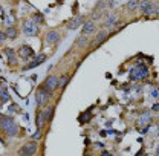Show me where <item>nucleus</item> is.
<instances>
[{"label": "nucleus", "instance_id": "obj_4", "mask_svg": "<svg viewBox=\"0 0 159 156\" xmlns=\"http://www.w3.org/2000/svg\"><path fill=\"white\" fill-rule=\"evenodd\" d=\"M49 98H51V92H47L44 87H41V89L37 90V104L40 107H43L49 101Z\"/></svg>", "mask_w": 159, "mask_h": 156}, {"label": "nucleus", "instance_id": "obj_11", "mask_svg": "<svg viewBox=\"0 0 159 156\" xmlns=\"http://www.w3.org/2000/svg\"><path fill=\"white\" fill-rule=\"evenodd\" d=\"M81 22H83V17L78 15V17H75L74 20H71V22L67 23V28H69V29H77L80 25H81Z\"/></svg>", "mask_w": 159, "mask_h": 156}, {"label": "nucleus", "instance_id": "obj_26", "mask_svg": "<svg viewBox=\"0 0 159 156\" xmlns=\"http://www.w3.org/2000/svg\"><path fill=\"white\" fill-rule=\"evenodd\" d=\"M6 39V34H5V32H3V34H0V40H5Z\"/></svg>", "mask_w": 159, "mask_h": 156}, {"label": "nucleus", "instance_id": "obj_8", "mask_svg": "<svg viewBox=\"0 0 159 156\" xmlns=\"http://www.w3.org/2000/svg\"><path fill=\"white\" fill-rule=\"evenodd\" d=\"M139 6H141V11H142L145 15H150V14L153 12V3H150V2H141Z\"/></svg>", "mask_w": 159, "mask_h": 156}, {"label": "nucleus", "instance_id": "obj_6", "mask_svg": "<svg viewBox=\"0 0 159 156\" xmlns=\"http://www.w3.org/2000/svg\"><path fill=\"white\" fill-rule=\"evenodd\" d=\"M47 92H54L57 87H58V80H57V77H54V75H51V77H47V80L44 81V86H43Z\"/></svg>", "mask_w": 159, "mask_h": 156}, {"label": "nucleus", "instance_id": "obj_1", "mask_svg": "<svg viewBox=\"0 0 159 156\" xmlns=\"http://www.w3.org/2000/svg\"><path fill=\"white\" fill-rule=\"evenodd\" d=\"M2 129H3L5 133L9 135V136H15L17 132H18V127H17V124L14 122V119L6 117V115L2 117Z\"/></svg>", "mask_w": 159, "mask_h": 156}, {"label": "nucleus", "instance_id": "obj_5", "mask_svg": "<svg viewBox=\"0 0 159 156\" xmlns=\"http://www.w3.org/2000/svg\"><path fill=\"white\" fill-rule=\"evenodd\" d=\"M37 31H39V26H37V23L34 22V20H28L25 25H23V32H25V35H35L37 34Z\"/></svg>", "mask_w": 159, "mask_h": 156}, {"label": "nucleus", "instance_id": "obj_18", "mask_svg": "<svg viewBox=\"0 0 159 156\" xmlns=\"http://www.w3.org/2000/svg\"><path fill=\"white\" fill-rule=\"evenodd\" d=\"M46 122V119H44V113L43 112H40L39 115H37V125H39V129Z\"/></svg>", "mask_w": 159, "mask_h": 156}, {"label": "nucleus", "instance_id": "obj_19", "mask_svg": "<svg viewBox=\"0 0 159 156\" xmlns=\"http://www.w3.org/2000/svg\"><path fill=\"white\" fill-rule=\"evenodd\" d=\"M67 81H69V75H64V77H61L60 80H58V87H64L66 84H67Z\"/></svg>", "mask_w": 159, "mask_h": 156}, {"label": "nucleus", "instance_id": "obj_16", "mask_svg": "<svg viewBox=\"0 0 159 156\" xmlns=\"http://www.w3.org/2000/svg\"><path fill=\"white\" fill-rule=\"evenodd\" d=\"M5 34H6V37H9V39H15V37H17V31H15L14 28H11V26L6 29Z\"/></svg>", "mask_w": 159, "mask_h": 156}, {"label": "nucleus", "instance_id": "obj_25", "mask_svg": "<svg viewBox=\"0 0 159 156\" xmlns=\"http://www.w3.org/2000/svg\"><path fill=\"white\" fill-rule=\"evenodd\" d=\"M39 138H41V132H40V129H39V132L34 135V139H39Z\"/></svg>", "mask_w": 159, "mask_h": 156}, {"label": "nucleus", "instance_id": "obj_15", "mask_svg": "<svg viewBox=\"0 0 159 156\" xmlns=\"http://www.w3.org/2000/svg\"><path fill=\"white\" fill-rule=\"evenodd\" d=\"M116 20H118V17H116L115 14H113V15H110V17L106 20V26H109V28H110V26H113V25L116 23Z\"/></svg>", "mask_w": 159, "mask_h": 156}, {"label": "nucleus", "instance_id": "obj_21", "mask_svg": "<svg viewBox=\"0 0 159 156\" xmlns=\"http://www.w3.org/2000/svg\"><path fill=\"white\" fill-rule=\"evenodd\" d=\"M106 39H107V34H106V32H100V35L96 37V43H98V44H101Z\"/></svg>", "mask_w": 159, "mask_h": 156}, {"label": "nucleus", "instance_id": "obj_12", "mask_svg": "<svg viewBox=\"0 0 159 156\" xmlns=\"http://www.w3.org/2000/svg\"><path fill=\"white\" fill-rule=\"evenodd\" d=\"M58 39H60V35H58V32H55V31H51V32H47V35H46V41H47V43H55Z\"/></svg>", "mask_w": 159, "mask_h": 156}, {"label": "nucleus", "instance_id": "obj_3", "mask_svg": "<svg viewBox=\"0 0 159 156\" xmlns=\"http://www.w3.org/2000/svg\"><path fill=\"white\" fill-rule=\"evenodd\" d=\"M37 152V144L32 141V142H28L25 146H22V149L18 150V155L20 156H32Z\"/></svg>", "mask_w": 159, "mask_h": 156}, {"label": "nucleus", "instance_id": "obj_22", "mask_svg": "<svg viewBox=\"0 0 159 156\" xmlns=\"http://www.w3.org/2000/svg\"><path fill=\"white\" fill-rule=\"evenodd\" d=\"M138 6H139V3H138V2H128V3H127L128 11H133V9H136Z\"/></svg>", "mask_w": 159, "mask_h": 156}, {"label": "nucleus", "instance_id": "obj_2", "mask_svg": "<svg viewBox=\"0 0 159 156\" xmlns=\"http://www.w3.org/2000/svg\"><path fill=\"white\" fill-rule=\"evenodd\" d=\"M149 77V69L142 64H136L132 71H130V78L132 80H142V78Z\"/></svg>", "mask_w": 159, "mask_h": 156}, {"label": "nucleus", "instance_id": "obj_7", "mask_svg": "<svg viewBox=\"0 0 159 156\" xmlns=\"http://www.w3.org/2000/svg\"><path fill=\"white\" fill-rule=\"evenodd\" d=\"M18 55H20L22 58H31V57H34V51H32L31 46L23 44V46L20 47V51H18Z\"/></svg>", "mask_w": 159, "mask_h": 156}, {"label": "nucleus", "instance_id": "obj_20", "mask_svg": "<svg viewBox=\"0 0 159 156\" xmlns=\"http://www.w3.org/2000/svg\"><path fill=\"white\" fill-rule=\"evenodd\" d=\"M0 95H2V101H3V103L9 100V93H8L6 87H2V92H0Z\"/></svg>", "mask_w": 159, "mask_h": 156}, {"label": "nucleus", "instance_id": "obj_17", "mask_svg": "<svg viewBox=\"0 0 159 156\" xmlns=\"http://www.w3.org/2000/svg\"><path fill=\"white\" fill-rule=\"evenodd\" d=\"M87 40L89 39H87L86 35H81V37L77 40V46H78V47H84V46L87 44Z\"/></svg>", "mask_w": 159, "mask_h": 156}, {"label": "nucleus", "instance_id": "obj_14", "mask_svg": "<svg viewBox=\"0 0 159 156\" xmlns=\"http://www.w3.org/2000/svg\"><path fill=\"white\" fill-rule=\"evenodd\" d=\"M150 119H152L150 113H149V112H144L142 117L139 118V124H141V125H142V124H147V122H150Z\"/></svg>", "mask_w": 159, "mask_h": 156}, {"label": "nucleus", "instance_id": "obj_10", "mask_svg": "<svg viewBox=\"0 0 159 156\" xmlns=\"http://www.w3.org/2000/svg\"><path fill=\"white\" fill-rule=\"evenodd\" d=\"M44 60H46V55H44V54H41V55H39V58H37V60H34L32 63H29V64L25 68V71H26V69H32V68L39 66V64H41V63H44Z\"/></svg>", "mask_w": 159, "mask_h": 156}, {"label": "nucleus", "instance_id": "obj_27", "mask_svg": "<svg viewBox=\"0 0 159 156\" xmlns=\"http://www.w3.org/2000/svg\"><path fill=\"white\" fill-rule=\"evenodd\" d=\"M153 110H159V104H155V106H153Z\"/></svg>", "mask_w": 159, "mask_h": 156}, {"label": "nucleus", "instance_id": "obj_13", "mask_svg": "<svg viewBox=\"0 0 159 156\" xmlns=\"http://www.w3.org/2000/svg\"><path fill=\"white\" fill-rule=\"evenodd\" d=\"M5 54L8 55V63H9V64H15L17 60H15V54L12 52V49H6Z\"/></svg>", "mask_w": 159, "mask_h": 156}, {"label": "nucleus", "instance_id": "obj_23", "mask_svg": "<svg viewBox=\"0 0 159 156\" xmlns=\"http://www.w3.org/2000/svg\"><path fill=\"white\" fill-rule=\"evenodd\" d=\"M52 112H54V107H47V110L44 112V119L49 121V118L52 117Z\"/></svg>", "mask_w": 159, "mask_h": 156}, {"label": "nucleus", "instance_id": "obj_24", "mask_svg": "<svg viewBox=\"0 0 159 156\" xmlns=\"http://www.w3.org/2000/svg\"><path fill=\"white\" fill-rule=\"evenodd\" d=\"M17 109H18V107H17L15 104H11V107H9V112H11V113H12V112H17Z\"/></svg>", "mask_w": 159, "mask_h": 156}, {"label": "nucleus", "instance_id": "obj_9", "mask_svg": "<svg viewBox=\"0 0 159 156\" xmlns=\"http://www.w3.org/2000/svg\"><path fill=\"white\" fill-rule=\"evenodd\" d=\"M93 31H95V25H93V22H87V23H84V26H83V35H90V34H93Z\"/></svg>", "mask_w": 159, "mask_h": 156}]
</instances>
